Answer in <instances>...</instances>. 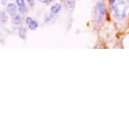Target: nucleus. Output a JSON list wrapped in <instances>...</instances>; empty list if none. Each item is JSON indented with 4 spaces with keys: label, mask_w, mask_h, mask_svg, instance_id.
<instances>
[{
    "label": "nucleus",
    "mask_w": 129,
    "mask_h": 129,
    "mask_svg": "<svg viewBox=\"0 0 129 129\" xmlns=\"http://www.w3.org/2000/svg\"><path fill=\"white\" fill-rule=\"evenodd\" d=\"M128 6V0H112V2H111V9L113 11L114 17L116 19H119V20L126 18Z\"/></svg>",
    "instance_id": "obj_1"
},
{
    "label": "nucleus",
    "mask_w": 129,
    "mask_h": 129,
    "mask_svg": "<svg viewBox=\"0 0 129 129\" xmlns=\"http://www.w3.org/2000/svg\"><path fill=\"white\" fill-rule=\"evenodd\" d=\"M95 13H96V19L97 21H101L103 19L105 14H106V10H105L104 5L101 2H100L96 4L95 7Z\"/></svg>",
    "instance_id": "obj_2"
},
{
    "label": "nucleus",
    "mask_w": 129,
    "mask_h": 129,
    "mask_svg": "<svg viewBox=\"0 0 129 129\" xmlns=\"http://www.w3.org/2000/svg\"><path fill=\"white\" fill-rule=\"evenodd\" d=\"M26 24L28 25L29 28H30V30H36V29L38 27V24L36 23L34 19H31L30 17H27V18H26Z\"/></svg>",
    "instance_id": "obj_3"
},
{
    "label": "nucleus",
    "mask_w": 129,
    "mask_h": 129,
    "mask_svg": "<svg viewBox=\"0 0 129 129\" xmlns=\"http://www.w3.org/2000/svg\"><path fill=\"white\" fill-rule=\"evenodd\" d=\"M16 10H17V9H16L15 4H8V6H7V11H8V13L10 14L11 16L15 15Z\"/></svg>",
    "instance_id": "obj_4"
},
{
    "label": "nucleus",
    "mask_w": 129,
    "mask_h": 129,
    "mask_svg": "<svg viewBox=\"0 0 129 129\" xmlns=\"http://www.w3.org/2000/svg\"><path fill=\"white\" fill-rule=\"evenodd\" d=\"M61 9V5L60 4H55V5L52 6V8H51V12H52V14H57L58 12L60 11Z\"/></svg>",
    "instance_id": "obj_5"
},
{
    "label": "nucleus",
    "mask_w": 129,
    "mask_h": 129,
    "mask_svg": "<svg viewBox=\"0 0 129 129\" xmlns=\"http://www.w3.org/2000/svg\"><path fill=\"white\" fill-rule=\"evenodd\" d=\"M13 22H14V24H15V25H19V24H20V22H21L20 17L15 14V15L14 16V18H13Z\"/></svg>",
    "instance_id": "obj_6"
},
{
    "label": "nucleus",
    "mask_w": 129,
    "mask_h": 129,
    "mask_svg": "<svg viewBox=\"0 0 129 129\" xmlns=\"http://www.w3.org/2000/svg\"><path fill=\"white\" fill-rule=\"evenodd\" d=\"M19 36H20L21 38H25V35H26V30L25 28H21L20 30H19Z\"/></svg>",
    "instance_id": "obj_7"
},
{
    "label": "nucleus",
    "mask_w": 129,
    "mask_h": 129,
    "mask_svg": "<svg viewBox=\"0 0 129 129\" xmlns=\"http://www.w3.org/2000/svg\"><path fill=\"white\" fill-rule=\"evenodd\" d=\"M19 12H20V13L25 14L26 12H27V8H26L25 6H21V7H19Z\"/></svg>",
    "instance_id": "obj_8"
},
{
    "label": "nucleus",
    "mask_w": 129,
    "mask_h": 129,
    "mask_svg": "<svg viewBox=\"0 0 129 129\" xmlns=\"http://www.w3.org/2000/svg\"><path fill=\"white\" fill-rule=\"evenodd\" d=\"M16 3L18 4L19 7L25 6V1H24V0H16Z\"/></svg>",
    "instance_id": "obj_9"
},
{
    "label": "nucleus",
    "mask_w": 129,
    "mask_h": 129,
    "mask_svg": "<svg viewBox=\"0 0 129 129\" xmlns=\"http://www.w3.org/2000/svg\"><path fill=\"white\" fill-rule=\"evenodd\" d=\"M40 2H41V3H46V4H48L49 3V0H39Z\"/></svg>",
    "instance_id": "obj_10"
},
{
    "label": "nucleus",
    "mask_w": 129,
    "mask_h": 129,
    "mask_svg": "<svg viewBox=\"0 0 129 129\" xmlns=\"http://www.w3.org/2000/svg\"><path fill=\"white\" fill-rule=\"evenodd\" d=\"M27 1L29 2V3H32V2H33V0H27Z\"/></svg>",
    "instance_id": "obj_11"
},
{
    "label": "nucleus",
    "mask_w": 129,
    "mask_h": 129,
    "mask_svg": "<svg viewBox=\"0 0 129 129\" xmlns=\"http://www.w3.org/2000/svg\"><path fill=\"white\" fill-rule=\"evenodd\" d=\"M53 0H49V3H51V2H52Z\"/></svg>",
    "instance_id": "obj_12"
}]
</instances>
